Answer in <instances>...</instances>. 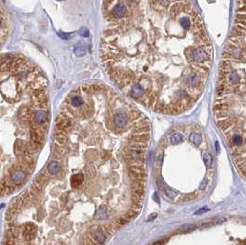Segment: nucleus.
I'll return each instance as SVG.
<instances>
[{
	"label": "nucleus",
	"instance_id": "obj_22",
	"mask_svg": "<svg viewBox=\"0 0 246 245\" xmlns=\"http://www.w3.org/2000/svg\"><path fill=\"white\" fill-rule=\"evenodd\" d=\"M83 103H84L83 99L80 98L79 96H74V97L71 99V104H72L74 107H76V108H79V107L82 106Z\"/></svg>",
	"mask_w": 246,
	"mask_h": 245
},
{
	"label": "nucleus",
	"instance_id": "obj_23",
	"mask_svg": "<svg viewBox=\"0 0 246 245\" xmlns=\"http://www.w3.org/2000/svg\"><path fill=\"white\" fill-rule=\"evenodd\" d=\"M26 147H27V149L30 152H36V151H38L41 148V147L39 146V145H37L36 143L32 142V140H30V142L27 143Z\"/></svg>",
	"mask_w": 246,
	"mask_h": 245
},
{
	"label": "nucleus",
	"instance_id": "obj_37",
	"mask_svg": "<svg viewBox=\"0 0 246 245\" xmlns=\"http://www.w3.org/2000/svg\"><path fill=\"white\" fill-rule=\"evenodd\" d=\"M229 82L232 84H237L239 82V76L236 72L229 73Z\"/></svg>",
	"mask_w": 246,
	"mask_h": 245
},
{
	"label": "nucleus",
	"instance_id": "obj_7",
	"mask_svg": "<svg viewBox=\"0 0 246 245\" xmlns=\"http://www.w3.org/2000/svg\"><path fill=\"white\" fill-rule=\"evenodd\" d=\"M66 133L63 132V131H60V130H56V136H55V139L57 145L59 146H65V144L66 143Z\"/></svg>",
	"mask_w": 246,
	"mask_h": 245
},
{
	"label": "nucleus",
	"instance_id": "obj_15",
	"mask_svg": "<svg viewBox=\"0 0 246 245\" xmlns=\"http://www.w3.org/2000/svg\"><path fill=\"white\" fill-rule=\"evenodd\" d=\"M187 82L191 87H198L200 84V79L196 76V75H191L187 78Z\"/></svg>",
	"mask_w": 246,
	"mask_h": 245
},
{
	"label": "nucleus",
	"instance_id": "obj_9",
	"mask_svg": "<svg viewBox=\"0 0 246 245\" xmlns=\"http://www.w3.org/2000/svg\"><path fill=\"white\" fill-rule=\"evenodd\" d=\"M126 116L125 115V114H123V113H116L115 115L113 116V122H114V125L118 126V127H123L125 125H126Z\"/></svg>",
	"mask_w": 246,
	"mask_h": 245
},
{
	"label": "nucleus",
	"instance_id": "obj_52",
	"mask_svg": "<svg viewBox=\"0 0 246 245\" xmlns=\"http://www.w3.org/2000/svg\"><path fill=\"white\" fill-rule=\"evenodd\" d=\"M4 243L5 244H15V243H16V241H15V239L9 238V239H6V241Z\"/></svg>",
	"mask_w": 246,
	"mask_h": 245
},
{
	"label": "nucleus",
	"instance_id": "obj_6",
	"mask_svg": "<svg viewBox=\"0 0 246 245\" xmlns=\"http://www.w3.org/2000/svg\"><path fill=\"white\" fill-rule=\"evenodd\" d=\"M60 171H61L60 164L59 162L56 161V160H52L47 166V172L51 175H56L60 172Z\"/></svg>",
	"mask_w": 246,
	"mask_h": 245
},
{
	"label": "nucleus",
	"instance_id": "obj_44",
	"mask_svg": "<svg viewBox=\"0 0 246 245\" xmlns=\"http://www.w3.org/2000/svg\"><path fill=\"white\" fill-rule=\"evenodd\" d=\"M142 202H137V203H135L133 202V205H132V208L138 211V212H140L141 211V208H142Z\"/></svg>",
	"mask_w": 246,
	"mask_h": 245
},
{
	"label": "nucleus",
	"instance_id": "obj_36",
	"mask_svg": "<svg viewBox=\"0 0 246 245\" xmlns=\"http://www.w3.org/2000/svg\"><path fill=\"white\" fill-rule=\"evenodd\" d=\"M180 23L182 25V27L185 30H188L191 27V21L189 19H187L186 17H183L180 19Z\"/></svg>",
	"mask_w": 246,
	"mask_h": 245
},
{
	"label": "nucleus",
	"instance_id": "obj_43",
	"mask_svg": "<svg viewBox=\"0 0 246 245\" xmlns=\"http://www.w3.org/2000/svg\"><path fill=\"white\" fill-rule=\"evenodd\" d=\"M128 222H129V220H128L126 217H123V218H120L119 219H117L115 223H117V224L121 227V226H124V225L127 224Z\"/></svg>",
	"mask_w": 246,
	"mask_h": 245
},
{
	"label": "nucleus",
	"instance_id": "obj_4",
	"mask_svg": "<svg viewBox=\"0 0 246 245\" xmlns=\"http://www.w3.org/2000/svg\"><path fill=\"white\" fill-rule=\"evenodd\" d=\"M91 237H92V240H94L96 243H103L106 238L102 228H97L95 231H92Z\"/></svg>",
	"mask_w": 246,
	"mask_h": 245
},
{
	"label": "nucleus",
	"instance_id": "obj_8",
	"mask_svg": "<svg viewBox=\"0 0 246 245\" xmlns=\"http://www.w3.org/2000/svg\"><path fill=\"white\" fill-rule=\"evenodd\" d=\"M84 180V175L82 173L75 174L71 177V186L73 188H79L83 182Z\"/></svg>",
	"mask_w": 246,
	"mask_h": 245
},
{
	"label": "nucleus",
	"instance_id": "obj_10",
	"mask_svg": "<svg viewBox=\"0 0 246 245\" xmlns=\"http://www.w3.org/2000/svg\"><path fill=\"white\" fill-rule=\"evenodd\" d=\"M130 139H132L133 141H141V142H148L150 139L149 133H138V134H134Z\"/></svg>",
	"mask_w": 246,
	"mask_h": 245
},
{
	"label": "nucleus",
	"instance_id": "obj_40",
	"mask_svg": "<svg viewBox=\"0 0 246 245\" xmlns=\"http://www.w3.org/2000/svg\"><path fill=\"white\" fill-rule=\"evenodd\" d=\"M75 51H76V52H75L76 55H83L84 53H85V49H84L82 45H80V43L78 44V46L76 47Z\"/></svg>",
	"mask_w": 246,
	"mask_h": 245
},
{
	"label": "nucleus",
	"instance_id": "obj_1",
	"mask_svg": "<svg viewBox=\"0 0 246 245\" xmlns=\"http://www.w3.org/2000/svg\"><path fill=\"white\" fill-rule=\"evenodd\" d=\"M146 153V149H138V148H129L128 150H126V159L128 160H133V159H144Z\"/></svg>",
	"mask_w": 246,
	"mask_h": 245
},
{
	"label": "nucleus",
	"instance_id": "obj_19",
	"mask_svg": "<svg viewBox=\"0 0 246 245\" xmlns=\"http://www.w3.org/2000/svg\"><path fill=\"white\" fill-rule=\"evenodd\" d=\"M229 109V104L225 102H219L218 104H216L214 106V112H223V111H227Z\"/></svg>",
	"mask_w": 246,
	"mask_h": 245
},
{
	"label": "nucleus",
	"instance_id": "obj_47",
	"mask_svg": "<svg viewBox=\"0 0 246 245\" xmlns=\"http://www.w3.org/2000/svg\"><path fill=\"white\" fill-rule=\"evenodd\" d=\"M155 102H156V96L155 95H151L149 97V106L154 107Z\"/></svg>",
	"mask_w": 246,
	"mask_h": 245
},
{
	"label": "nucleus",
	"instance_id": "obj_57",
	"mask_svg": "<svg viewBox=\"0 0 246 245\" xmlns=\"http://www.w3.org/2000/svg\"><path fill=\"white\" fill-rule=\"evenodd\" d=\"M216 149H217V153L219 154V142H216Z\"/></svg>",
	"mask_w": 246,
	"mask_h": 245
},
{
	"label": "nucleus",
	"instance_id": "obj_54",
	"mask_svg": "<svg viewBox=\"0 0 246 245\" xmlns=\"http://www.w3.org/2000/svg\"><path fill=\"white\" fill-rule=\"evenodd\" d=\"M226 219L224 218H219V219H216L215 220V223H217V224H219V223H222V222H225Z\"/></svg>",
	"mask_w": 246,
	"mask_h": 245
},
{
	"label": "nucleus",
	"instance_id": "obj_51",
	"mask_svg": "<svg viewBox=\"0 0 246 245\" xmlns=\"http://www.w3.org/2000/svg\"><path fill=\"white\" fill-rule=\"evenodd\" d=\"M207 182H208V180H207V179H205V180L203 181V182L200 184V189H201V190H204V189L206 187Z\"/></svg>",
	"mask_w": 246,
	"mask_h": 245
},
{
	"label": "nucleus",
	"instance_id": "obj_45",
	"mask_svg": "<svg viewBox=\"0 0 246 245\" xmlns=\"http://www.w3.org/2000/svg\"><path fill=\"white\" fill-rule=\"evenodd\" d=\"M215 117L218 118V119H224V118H229V114L225 113V112H218L216 113V115Z\"/></svg>",
	"mask_w": 246,
	"mask_h": 245
},
{
	"label": "nucleus",
	"instance_id": "obj_5",
	"mask_svg": "<svg viewBox=\"0 0 246 245\" xmlns=\"http://www.w3.org/2000/svg\"><path fill=\"white\" fill-rule=\"evenodd\" d=\"M48 122V117H47V113H46L43 110H39L37 111L34 114V122L38 125H42L45 122Z\"/></svg>",
	"mask_w": 246,
	"mask_h": 245
},
{
	"label": "nucleus",
	"instance_id": "obj_38",
	"mask_svg": "<svg viewBox=\"0 0 246 245\" xmlns=\"http://www.w3.org/2000/svg\"><path fill=\"white\" fill-rule=\"evenodd\" d=\"M203 159H204V162L206 163V165L207 167L211 166V164H212V158H211V155L209 154V153H205Z\"/></svg>",
	"mask_w": 246,
	"mask_h": 245
},
{
	"label": "nucleus",
	"instance_id": "obj_50",
	"mask_svg": "<svg viewBox=\"0 0 246 245\" xmlns=\"http://www.w3.org/2000/svg\"><path fill=\"white\" fill-rule=\"evenodd\" d=\"M208 210H209V209L207 208H200V209H199L198 211H196V215H199V214L206 213V212H207Z\"/></svg>",
	"mask_w": 246,
	"mask_h": 245
},
{
	"label": "nucleus",
	"instance_id": "obj_53",
	"mask_svg": "<svg viewBox=\"0 0 246 245\" xmlns=\"http://www.w3.org/2000/svg\"><path fill=\"white\" fill-rule=\"evenodd\" d=\"M158 216V214L157 213H152L151 215H149V218H148V221H151L153 219H155V218Z\"/></svg>",
	"mask_w": 246,
	"mask_h": 245
},
{
	"label": "nucleus",
	"instance_id": "obj_28",
	"mask_svg": "<svg viewBox=\"0 0 246 245\" xmlns=\"http://www.w3.org/2000/svg\"><path fill=\"white\" fill-rule=\"evenodd\" d=\"M230 142H232V144L235 147L240 146V145L242 143V137L239 135H234L232 136V138L230 139Z\"/></svg>",
	"mask_w": 246,
	"mask_h": 245
},
{
	"label": "nucleus",
	"instance_id": "obj_39",
	"mask_svg": "<svg viewBox=\"0 0 246 245\" xmlns=\"http://www.w3.org/2000/svg\"><path fill=\"white\" fill-rule=\"evenodd\" d=\"M196 196H197V193H196H196L189 194V195H185V196L183 197V202H189V201H192V200H194L195 198H196Z\"/></svg>",
	"mask_w": 246,
	"mask_h": 245
},
{
	"label": "nucleus",
	"instance_id": "obj_20",
	"mask_svg": "<svg viewBox=\"0 0 246 245\" xmlns=\"http://www.w3.org/2000/svg\"><path fill=\"white\" fill-rule=\"evenodd\" d=\"M43 184L42 182H40L39 181L35 180L34 182L32 184V187H30V189H32L33 192L37 195V194H39L41 191L43 190Z\"/></svg>",
	"mask_w": 246,
	"mask_h": 245
},
{
	"label": "nucleus",
	"instance_id": "obj_26",
	"mask_svg": "<svg viewBox=\"0 0 246 245\" xmlns=\"http://www.w3.org/2000/svg\"><path fill=\"white\" fill-rule=\"evenodd\" d=\"M130 177L134 180H138V181H143L145 182L146 180V174L145 173H135V172H129Z\"/></svg>",
	"mask_w": 246,
	"mask_h": 245
},
{
	"label": "nucleus",
	"instance_id": "obj_21",
	"mask_svg": "<svg viewBox=\"0 0 246 245\" xmlns=\"http://www.w3.org/2000/svg\"><path fill=\"white\" fill-rule=\"evenodd\" d=\"M21 208L20 206L17 204L16 201H14L10 205H9V212H10L11 214H13V215L16 216L17 214L20 211Z\"/></svg>",
	"mask_w": 246,
	"mask_h": 245
},
{
	"label": "nucleus",
	"instance_id": "obj_35",
	"mask_svg": "<svg viewBox=\"0 0 246 245\" xmlns=\"http://www.w3.org/2000/svg\"><path fill=\"white\" fill-rule=\"evenodd\" d=\"M128 163H129V166H144L145 159H138L129 160Z\"/></svg>",
	"mask_w": 246,
	"mask_h": 245
},
{
	"label": "nucleus",
	"instance_id": "obj_24",
	"mask_svg": "<svg viewBox=\"0 0 246 245\" xmlns=\"http://www.w3.org/2000/svg\"><path fill=\"white\" fill-rule=\"evenodd\" d=\"M37 234V229L36 231H23V236H24L25 240L27 241H32L35 239Z\"/></svg>",
	"mask_w": 246,
	"mask_h": 245
},
{
	"label": "nucleus",
	"instance_id": "obj_33",
	"mask_svg": "<svg viewBox=\"0 0 246 245\" xmlns=\"http://www.w3.org/2000/svg\"><path fill=\"white\" fill-rule=\"evenodd\" d=\"M21 228H22V231H36L37 229L36 226L33 223H32V222L30 223H25L21 227Z\"/></svg>",
	"mask_w": 246,
	"mask_h": 245
},
{
	"label": "nucleus",
	"instance_id": "obj_56",
	"mask_svg": "<svg viewBox=\"0 0 246 245\" xmlns=\"http://www.w3.org/2000/svg\"><path fill=\"white\" fill-rule=\"evenodd\" d=\"M212 224H213V223H212V222H211V223H205L204 225H202V226H201V228H206V227H210V226H212Z\"/></svg>",
	"mask_w": 246,
	"mask_h": 245
},
{
	"label": "nucleus",
	"instance_id": "obj_46",
	"mask_svg": "<svg viewBox=\"0 0 246 245\" xmlns=\"http://www.w3.org/2000/svg\"><path fill=\"white\" fill-rule=\"evenodd\" d=\"M157 185L159 186V189H162V190H164V188H165V184H164L163 179L161 178V177H159V179H157Z\"/></svg>",
	"mask_w": 246,
	"mask_h": 245
},
{
	"label": "nucleus",
	"instance_id": "obj_13",
	"mask_svg": "<svg viewBox=\"0 0 246 245\" xmlns=\"http://www.w3.org/2000/svg\"><path fill=\"white\" fill-rule=\"evenodd\" d=\"M150 126L149 124L147 125H136V127L133 130L134 134H138V133H149Z\"/></svg>",
	"mask_w": 246,
	"mask_h": 245
},
{
	"label": "nucleus",
	"instance_id": "obj_55",
	"mask_svg": "<svg viewBox=\"0 0 246 245\" xmlns=\"http://www.w3.org/2000/svg\"><path fill=\"white\" fill-rule=\"evenodd\" d=\"M153 198H154V200H155L158 204H159V195H158L157 193L154 194V195H153Z\"/></svg>",
	"mask_w": 246,
	"mask_h": 245
},
{
	"label": "nucleus",
	"instance_id": "obj_11",
	"mask_svg": "<svg viewBox=\"0 0 246 245\" xmlns=\"http://www.w3.org/2000/svg\"><path fill=\"white\" fill-rule=\"evenodd\" d=\"M189 140L192 144L195 145V146H199V145L202 143V137L199 134L193 132V133H191V135L189 136Z\"/></svg>",
	"mask_w": 246,
	"mask_h": 245
},
{
	"label": "nucleus",
	"instance_id": "obj_2",
	"mask_svg": "<svg viewBox=\"0 0 246 245\" xmlns=\"http://www.w3.org/2000/svg\"><path fill=\"white\" fill-rule=\"evenodd\" d=\"M193 59L195 62L197 63H201V62H205L207 59H208V53H207L203 48H197L195 49L193 52Z\"/></svg>",
	"mask_w": 246,
	"mask_h": 245
},
{
	"label": "nucleus",
	"instance_id": "obj_12",
	"mask_svg": "<svg viewBox=\"0 0 246 245\" xmlns=\"http://www.w3.org/2000/svg\"><path fill=\"white\" fill-rule=\"evenodd\" d=\"M233 119H226V120H221L219 122H218V126L221 129V130H226L228 128H229L233 125Z\"/></svg>",
	"mask_w": 246,
	"mask_h": 245
},
{
	"label": "nucleus",
	"instance_id": "obj_32",
	"mask_svg": "<svg viewBox=\"0 0 246 245\" xmlns=\"http://www.w3.org/2000/svg\"><path fill=\"white\" fill-rule=\"evenodd\" d=\"M132 189H145V182L143 181L134 180L132 182Z\"/></svg>",
	"mask_w": 246,
	"mask_h": 245
},
{
	"label": "nucleus",
	"instance_id": "obj_41",
	"mask_svg": "<svg viewBox=\"0 0 246 245\" xmlns=\"http://www.w3.org/2000/svg\"><path fill=\"white\" fill-rule=\"evenodd\" d=\"M196 228V227L195 225H191V224H189V225L185 224L181 228V229H183V231H192Z\"/></svg>",
	"mask_w": 246,
	"mask_h": 245
},
{
	"label": "nucleus",
	"instance_id": "obj_18",
	"mask_svg": "<svg viewBox=\"0 0 246 245\" xmlns=\"http://www.w3.org/2000/svg\"><path fill=\"white\" fill-rule=\"evenodd\" d=\"M66 152H67V148H66L64 146H59V145H57V146L53 148V154L56 156H63Z\"/></svg>",
	"mask_w": 246,
	"mask_h": 245
},
{
	"label": "nucleus",
	"instance_id": "obj_3",
	"mask_svg": "<svg viewBox=\"0 0 246 245\" xmlns=\"http://www.w3.org/2000/svg\"><path fill=\"white\" fill-rule=\"evenodd\" d=\"M25 177H26V172H24L22 170H18L10 174V181L14 184L19 185L23 182Z\"/></svg>",
	"mask_w": 246,
	"mask_h": 245
},
{
	"label": "nucleus",
	"instance_id": "obj_17",
	"mask_svg": "<svg viewBox=\"0 0 246 245\" xmlns=\"http://www.w3.org/2000/svg\"><path fill=\"white\" fill-rule=\"evenodd\" d=\"M183 135L180 133H175L170 137V141L173 145L179 144V143L183 142Z\"/></svg>",
	"mask_w": 246,
	"mask_h": 245
},
{
	"label": "nucleus",
	"instance_id": "obj_31",
	"mask_svg": "<svg viewBox=\"0 0 246 245\" xmlns=\"http://www.w3.org/2000/svg\"><path fill=\"white\" fill-rule=\"evenodd\" d=\"M129 172L135 173H145L143 166H129Z\"/></svg>",
	"mask_w": 246,
	"mask_h": 245
},
{
	"label": "nucleus",
	"instance_id": "obj_30",
	"mask_svg": "<svg viewBox=\"0 0 246 245\" xmlns=\"http://www.w3.org/2000/svg\"><path fill=\"white\" fill-rule=\"evenodd\" d=\"M138 214H139V212L136 211V210H135V209H133V208H131V209H130V210L126 213V215L125 217L130 221L131 219L136 218L138 216Z\"/></svg>",
	"mask_w": 246,
	"mask_h": 245
},
{
	"label": "nucleus",
	"instance_id": "obj_29",
	"mask_svg": "<svg viewBox=\"0 0 246 245\" xmlns=\"http://www.w3.org/2000/svg\"><path fill=\"white\" fill-rule=\"evenodd\" d=\"M32 95H33L34 99L41 98V97H43V96H45V95H46V90H45L43 88H40V89H34Z\"/></svg>",
	"mask_w": 246,
	"mask_h": 245
},
{
	"label": "nucleus",
	"instance_id": "obj_25",
	"mask_svg": "<svg viewBox=\"0 0 246 245\" xmlns=\"http://www.w3.org/2000/svg\"><path fill=\"white\" fill-rule=\"evenodd\" d=\"M183 5L182 4H179V3H176V4H173L172 6H171V9H170V13L171 15H176L178 12H180L183 9Z\"/></svg>",
	"mask_w": 246,
	"mask_h": 245
},
{
	"label": "nucleus",
	"instance_id": "obj_48",
	"mask_svg": "<svg viewBox=\"0 0 246 245\" xmlns=\"http://www.w3.org/2000/svg\"><path fill=\"white\" fill-rule=\"evenodd\" d=\"M82 90H83V92H85V93H91V88L90 86H83L82 87Z\"/></svg>",
	"mask_w": 246,
	"mask_h": 245
},
{
	"label": "nucleus",
	"instance_id": "obj_27",
	"mask_svg": "<svg viewBox=\"0 0 246 245\" xmlns=\"http://www.w3.org/2000/svg\"><path fill=\"white\" fill-rule=\"evenodd\" d=\"M163 191H164L165 195H166L169 198H171V199L175 198L176 196H177V195H178V193L176 192V191H174V190H172V189H171V188H169V187H165Z\"/></svg>",
	"mask_w": 246,
	"mask_h": 245
},
{
	"label": "nucleus",
	"instance_id": "obj_34",
	"mask_svg": "<svg viewBox=\"0 0 246 245\" xmlns=\"http://www.w3.org/2000/svg\"><path fill=\"white\" fill-rule=\"evenodd\" d=\"M35 80L40 84V86H41L42 88L46 87V86H47V84H48V80L44 78V76H36Z\"/></svg>",
	"mask_w": 246,
	"mask_h": 245
},
{
	"label": "nucleus",
	"instance_id": "obj_49",
	"mask_svg": "<svg viewBox=\"0 0 246 245\" xmlns=\"http://www.w3.org/2000/svg\"><path fill=\"white\" fill-rule=\"evenodd\" d=\"M236 18H237V19H240V20H246V13L238 14Z\"/></svg>",
	"mask_w": 246,
	"mask_h": 245
},
{
	"label": "nucleus",
	"instance_id": "obj_16",
	"mask_svg": "<svg viewBox=\"0 0 246 245\" xmlns=\"http://www.w3.org/2000/svg\"><path fill=\"white\" fill-rule=\"evenodd\" d=\"M129 148H138V149H146L148 148L147 142H141V141H134L129 144Z\"/></svg>",
	"mask_w": 246,
	"mask_h": 245
},
{
	"label": "nucleus",
	"instance_id": "obj_42",
	"mask_svg": "<svg viewBox=\"0 0 246 245\" xmlns=\"http://www.w3.org/2000/svg\"><path fill=\"white\" fill-rule=\"evenodd\" d=\"M106 216L107 215H106V213H105V211L103 209H99L97 214H96V217L95 218H97L99 219H103V218H106Z\"/></svg>",
	"mask_w": 246,
	"mask_h": 245
},
{
	"label": "nucleus",
	"instance_id": "obj_14",
	"mask_svg": "<svg viewBox=\"0 0 246 245\" xmlns=\"http://www.w3.org/2000/svg\"><path fill=\"white\" fill-rule=\"evenodd\" d=\"M143 93H144V89L141 88L140 85H138V84H136V85H135L132 89V96L136 99L137 98H140L143 96Z\"/></svg>",
	"mask_w": 246,
	"mask_h": 245
}]
</instances>
